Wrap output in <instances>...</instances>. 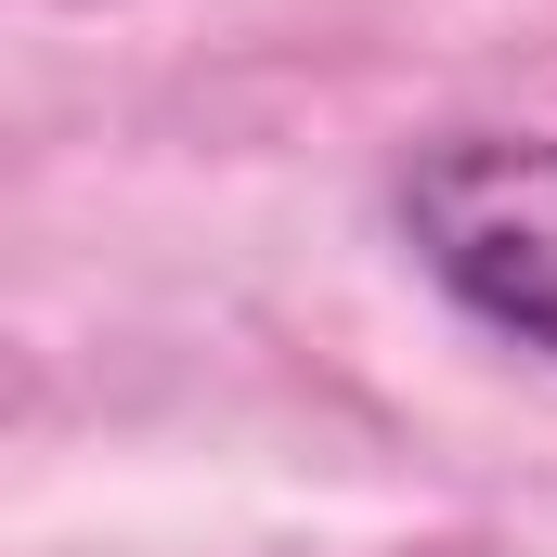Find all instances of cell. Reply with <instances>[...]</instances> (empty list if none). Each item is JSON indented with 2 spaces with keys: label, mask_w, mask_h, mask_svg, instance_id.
<instances>
[{
  "label": "cell",
  "mask_w": 557,
  "mask_h": 557,
  "mask_svg": "<svg viewBox=\"0 0 557 557\" xmlns=\"http://www.w3.org/2000/svg\"><path fill=\"white\" fill-rule=\"evenodd\" d=\"M389 221L480 337L557 363V131H428L389 169Z\"/></svg>",
  "instance_id": "cell-1"
}]
</instances>
